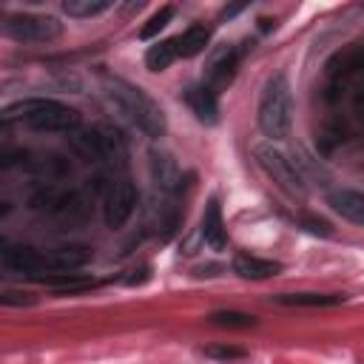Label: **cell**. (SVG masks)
Segmentation results:
<instances>
[{
  "label": "cell",
  "mask_w": 364,
  "mask_h": 364,
  "mask_svg": "<svg viewBox=\"0 0 364 364\" xmlns=\"http://www.w3.org/2000/svg\"><path fill=\"white\" fill-rule=\"evenodd\" d=\"M3 267L31 276V279H51L63 273H74L91 262V250L85 245H63V247H28V245H9L0 253Z\"/></svg>",
  "instance_id": "1"
},
{
  "label": "cell",
  "mask_w": 364,
  "mask_h": 364,
  "mask_svg": "<svg viewBox=\"0 0 364 364\" xmlns=\"http://www.w3.org/2000/svg\"><path fill=\"white\" fill-rule=\"evenodd\" d=\"M102 82V91L108 97V102L134 125L139 128L145 136L151 139H159L168 128V119H165V111L154 102V97H148L139 85H131L128 80L122 77H114V74H102L100 77Z\"/></svg>",
  "instance_id": "2"
},
{
  "label": "cell",
  "mask_w": 364,
  "mask_h": 364,
  "mask_svg": "<svg viewBox=\"0 0 364 364\" xmlns=\"http://www.w3.org/2000/svg\"><path fill=\"white\" fill-rule=\"evenodd\" d=\"M3 122H23L31 131H77L80 128V111L60 102V100H46V97H34V100H20L3 108Z\"/></svg>",
  "instance_id": "3"
},
{
  "label": "cell",
  "mask_w": 364,
  "mask_h": 364,
  "mask_svg": "<svg viewBox=\"0 0 364 364\" xmlns=\"http://www.w3.org/2000/svg\"><path fill=\"white\" fill-rule=\"evenodd\" d=\"M262 134L273 139H284L293 125V100H290V82L284 74H273L262 94H259V111H256Z\"/></svg>",
  "instance_id": "4"
},
{
  "label": "cell",
  "mask_w": 364,
  "mask_h": 364,
  "mask_svg": "<svg viewBox=\"0 0 364 364\" xmlns=\"http://www.w3.org/2000/svg\"><path fill=\"white\" fill-rule=\"evenodd\" d=\"M253 156L259 162V168L293 199H304L307 196V182L301 176V171L296 168V162H290L282 151L273 148V142H259L253 148Z\"/></svg>",
  "instance_id": "5"
},
{
  "label": "cell",
  "mask_w": 364,
  "mask_h": 364,
  "mask_svg": "<svg viewBox=\"0 0 364 364\" xmlns=\"http://www.w3.org/2000/svg\"><path fill=\"white\" fill-rule=\"evenodd\" d=\"M3 31L17 43H51L63 34V23L51 14H9Z\"/></svg>",
  "instance_id": "6"
},
{
  "label": "cell",
  "mask_w": 364,
  "mask_h": 364,
  "mask_svg": "<svg viewBox=\"0 0 364 364\" xmlns=\"http://www.w3.org/2000/svg\"><path fill=\"white\" fill-rule=\"evenodd\" d=\"M136 202H139V193H136V185L131 179H117L108 185L105 191V205H102V216H105V225L111 230L122 228L131 213L136 210Z\"/></svg>",
  "instance_id": "7"
},
{
  "label": "cell",
  "mask_w": 364,
  "mask_h": 364,
  "mask_svg": "<svg viewBox=\"0 0 364 364\" xmlns=\"http://www.w3.org/2000/svg\"><path fill=\"white\" fill-rule=\"evenodd\" d=\"M239 60H242V51L236 46H216L208 54V63H205V85L213 88V91L228 88L236 77Z\"/></svg>",
  "instance_id": "8"
},
{
  "label": "cell",
  "mask_w": 364,
  "mask_h": 364,
  "mask_svg": "<svg viewBox=\"0 0 364 364\" xmlns=\"http://www.w3.org/2000/svg\"><path fill=\"white\" fill-rule=\"evenodd\" d=\"M148 171H151V179H154V185L159 191H173L182 182L176 159L168 151H162V148H151L148 151Z\"/></svg>",
  "instance_id": "9"
},
{
  "label": "cell",
  "mask_w": 364,
  "mask_h": 364,
  "mask_svg": "<svg viewBox=\"0 0 364 364\" xmlns=\"http://www.w3.org/2000/svg\"><path fill=\"white\" fill-rule=\"evenodd\" d=\"M185 102L188 108L193 111V117L205 125H213L219 119V102H216V91L208 88L205 82H196V85H188L185 88Z\"/></svg>",
  "instance_id": "10"
},
{
  "label": "cell",
  "mask_w": 364,
  "mask_h": 364,
  "mask_svg": "<svg viewBox=\"0 0 364 364\" xmlns=\"http://www.w3.org/2000/svg\"><path fill=\"white\" fill-rule=\"evenodd\" d=\"M327 205L347 222L364 225V193L353 188H336L327 193Z\"/></svg>",
  "instance_id": "11"
},
{
  "label": "cell",
  "mask_w": 364,
  "mask_h": 364,
  "mask_svg": "<svg viewBox=\"0 0 364 364\" xmlns=\"http://www.w3.org/2000/svg\"><path fill=\"white\" fill-rule=\"evenodd\" d=\"M202 242L210 247V250H225L228 247V228L222 222V208H219V199H208V208L202 213Z\"/></svg>",
  "instance_id": "12"
},
{
  "label": "cell",
  "mask_w": 364,
  "mask_h": 364,
  "mask_svg": "<svg viewBox=\"0 0 364 364\" xmlns=\"http://www.w3.org/2000/svg\"><path fill=\"white\" fill-rule=\"evenodd\" d=\"M68 145L71 151L85 159V162H105L102 154V139H100V128H77L68 134Z\"/></svg>",
  "instance_id": "13"
},
{
  "label": "cell",
  "mask_w": 364,
  "mask_h": 364,
  "mask_svg": "<svg viewBox=\"0 0 364 364\" xmlns=\"http://www.w3.org/2000/svg\"><path fill=\"white\" fill-rule=\"evenodd\" d=\"M282 270L279 262L273 259H259V256H250V253H236L233 256V273L242 276V279H270Z\"/></svg>",
  "instance_id": "14"
},
{
  "label": "cell",
  "mask_w": 364,
  "mask_h": 364,
  "mask_svg": "<svg viewBox=\"0 0 364 364\" xmlns=\"http://www.w3.org/2000/svg\"><path fill=\"white\" fill-rule=\"evenodd\" d=\"M173 43H176V54H179V57H196V54H202L205 46L210 43V31H208V26L193 23V26H188L179 37H173Z\"/></svg>",
  "instance_id": "15"
},
{
  "label": "cell",
  "mask_w": 364,
  "mask_h": 364,
  "mask_svg": "<svg viewBox=\"0 0 364 364\" xmlns=\"http://www.w3.org/2000/svg\"><path fill=\"white\" fill-rule=\"evenodd\" d=\"M100 139H102V154H105V162L117 165V168H125L128 165V145H125V136L111 128V125H100Z\"/></svg>",
  "instance_id": "16"
},
{
  "label": "cell",
  "mask_w": 364,
  "mask_h": 364,
  "mask_svg": "<svg viewBox=\"0 0 364 364\" xmlns=\"http://www.w3.org/2000/svg\"><path fill=\"white\" fill-rule=\"evenodd\" d=\"M279 304H290V307H333L341 304L344 296H333V293H282L276 296Z\"/></svg>",
  "instance_id": "17"
},
{
  "label": "cell",
  "mask_w": 364,
  "mask_h": 364,
  "mask_svg": "<svg viewBox=\"0 0 364 364\" xmlns=\"http://www.w3.org/2000/svg\"><path fill=\"white\" fill-rule=\"evenodd\" d=\"M176 57H179V54H176V43H173V40H159L156 46H151V48L145 51V65H148L151 71H165Z\"/></svg>",
  "instance_id": "18"
},
{
  "label": "cell",
  "mask_w": 364,
  "mask_h": 364,
  "mask_svg": "<svg viewBox=\"0 0 364 364\" xmlns=\"http://www.w3.org/2000/svg\"><path fill=\"white\" fill-rule=\"evenodd\" d=\"M46 287H51L54 293H77V290H91L97 287L94 279L88 276H80V273H63V276H51V279H43Z\"/></svg>",
  "instance_id": "19"
},
{
  "label": "cell",
  "mask_w": 364,
  "mask_h": 364,
  "mask_svg": "<svg viewBox=\"0 0 364 364\" xmlns=\"http://www.w3.org/2000/svg\"><path fill=\"white\" fill-rule=\"evenodd\" d=\"M108 9H111L108 0H65L63 3V11L68 17H94V14H102Z\"/></svg>",
  "instance_id": "20"
},
{
  "label": "cell",
  "mask_w": 364,
  "mask_h": 364,
  "mask_svg": "<svg viewBox=\"0 0 364 364\" xmlns=\"http://www.w3.org/2000/svg\"><path fill=\"white\" fill-rule=\"evenodd\" d=\"M210 321L216 327H230V330H245V327L256 324V318L250 313H239V310H216V313H210Z\"/></svg>",
  "instance_id": "21"
},
{
  "label": "cell",
  "mask_w": 364,
  "mask_h": 364,
  "mask_svg": "<svg viewBox=\"0 0 364 364\" xmlns=\"http://www.w3.org/2000/svg\"><path fill=\"white\" fill-rule=\"evenodd\" d=\"M171 20H173V6H162V9L154 11V14L148 17V23L139 28V40H151V37H156Z\"/></svg>",
  "instance_id": "22"
},
{
  "label": "cell",
  "mask_w": 364,
  "mask_h": 364,
  "mask_svg": "<svg viewBox=\"0 0 364 364\" xmlns=\"http://www.w3.org/2000/svg\"><path fill=\"white\" fill-rule=\"evenodd\" d=\"M205 355H210V358H245V350L242 347H230V344H210V347H205Z\"/></svg>",
  "instance_id": "23"
},
{
  "label": "cell",
  "mask_w": 364,
  "mask_h": 364,
  "mask_svg": "<svg viewBox=\"0 0 364 364\" xmlns=\"http://www.w3.org/2000/svg\"><path fill=\"white\" fill-rule=\"evenodd\" d=\"M299 222H301L304 230H310V233H316V236H333L330 222H324V219H318V216H301Z\"/></svg>",
  "instance_id": "24"
},
{
  "label": "cell",
  "mask_w": 364,
  "mask_h": 364,
  "mask_svg": "<svg viewBox=\"0 0 364 364\" xmlns=\"http://www.w3.org/2000/svg\"><path fill=\"white\" fill-rule=\"evenodd\" d=\"M0 301L6 307H23V304H34V296L31 293H23V290H3L0 293Z\"/></svg>",
  "instance_id": "25"
},
{
  "label": "cell",
  "mask_w": 364,
  "mask_h": 364,
  "mask_svg": "<svg viewBox=\"0 0 364 364\" xmlns=\"http://www.w3.org/2000/svg\"><path fill=\"white\" fill-rule=\"evenodd\" d=\"M151 279V267L148 264H142V267H136V270H128V276L122 279L125 284H142V282H148Z\"/></svg>",
  "instance_id": "26"
},
{
  "label": "cell",
  "mask_w": 364,
  "mask_h": 364,
  "mask_svg": "<svg viewBox=\"0 0 364 364\" xmlns=\"http://www.w3.org/2000/svg\"><path fill=\"white\" fill-rule=\"evenodd\" d=\"M242 9H245V6H228V9L222 11V17H233V14H239Z\"/></svg>",
  "instance_id": "27"
}]
</instances>
